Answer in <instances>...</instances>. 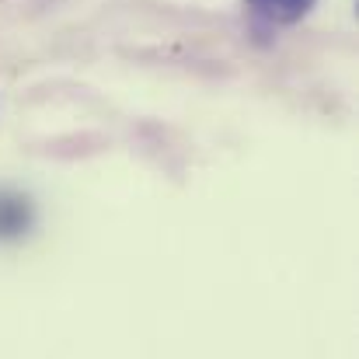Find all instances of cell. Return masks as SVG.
<instances>
[{
	"mask_svg": "<svg viewBox=\"0 0 359 359\" xmlns=\"http://www.w3.org/2000/svg\"><path fill=\"white\" fill-rule=\"evenodd\" d=\"M248 7H251L258 18H265V21L293 25V21H300V18L314 7V0H248Z\"/></svg>",
	"mask_w": 359,
	"mask_h": 359,
	"instance_id": "6da1fadb",
	"label": "cell"
},
{
	"mask_svg": "<svg viewBox=\"0 0 359 359\" xmlns=\"http://www.w3.org/2000/svg\"><path fill=\"white\" fill-rule=\"evenodd\" d=\"M25 224H28V206H25V199H4L0 196V234H18V231H25Z\"/></svg>",
	"mask_w": 359,
	"mask_h": 359,
	"instance_id": "7a4b0ae2",
	"label": "cell"
}]
</instances>
